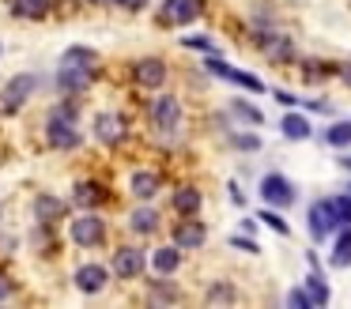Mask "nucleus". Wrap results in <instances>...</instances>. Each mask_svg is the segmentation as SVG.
I'll return each mask as SVG.
<instances>
[{
  "label": "nucleus",
  "instance_id": "nucleus-1",
  "mask_svg": "<svg viewBox=\"0 0 351 309\" xmlns=\"http://www.w3.org/2000/svg\"><path fill=\"white\" fill-rule=\"evenodd\" d=\"M38 90V75L34 72H19L8 79V87H4V98H0V106H4V113H16L19 106L27 102V98Z\"/></svg>",
  "mask_w": 351,
  "mask_h": 309
},
{
  "label": "nucleus",
  "instance_id": "nucleus-2",
  "mask_svg": "<svg viewBox=\"0 0 351 309\" xmlns=\"http://www.w3.org/2000/svg\"><path fill=\"white\" fill-rule=\"evenodd\" d=\"M46 136L57 151H72L80 143V132H76V117H64V113H49V125H46Z\"/></svg>",
  "mask_w": 351,
  "mask_h": 309
},
{
  "label": "nucleus",
  "instance_id": "nucleus-3",
  "mask_svg": "<svg viewBox=\"0 0 351 309\" xmlns=\"http://www.w3.org/2000/svg\"><path fill=\"white\" fill-rule=\"evenodd\" d=\"M106 238V226H102V219L99 215H80L76 223H72V241L76 245H84V249H91V245H99V241Z\"/></svg>",
  "mask_w": 351,
  "mask_h": 309
},
{
  "label": "nucleus",
  "instance_id": "nucleus-4",
  "mask_svg": "<svg viewBox=\"0 0 351 309\" xmlns=\"http://www.w3.org/2000/svg\"><path fill=\"white\" fill-rule=\"evenodd\" d=\"M152 121H155V128H162V132H174L178 121H182V106H178V98L174 95L155 98L152 102Z\"/></svg>",
  "mask_w": 351,
  "mask_h": 309
},
{
  "label": "nucleus",
  "instance_id": "nucleus-5",
  "mask_svg": "<svg viewBox=\"0 0 351 309\" xmlns=\"http://www.w3.org/2000/svg\"><path fill=\"white\" fill-rule=\"evenodd\" d=\"M261 196H265L272 208H287V203L295 200V188H291L287 177H280V173H268V177L261 181Z\"/></svg>",
  "mask_w": 351,
  "mask_h": 309
},
{
  "label": "nucleus",
  "instance_id": "nucleus-6",
  "mask_svg": "<svg viewBox=\"0 0 351 309\" xmlns=\"http://www.w3.org/2000/svg\"><path fill=\"white\" fill-rule=\"evenodd\" d=\"M95 140L106 143V147H117L125 140V121L117 113H99L95 117Z\"/></svg>",
  "mask_w": 351,
  "mask_h": 309
},
{
  "label": "nucleus",
  "instance_id": "nucleus-7",
  "mask_svg": "<svg viewBox=\"0 0 351 309\" xmlns=\"http://www.w3.org/2000/svg\"><path fill=\"white\" fill-rule=\"evenodd\" d=\"M159 15L170 27H182V23H189L200 15V0H167V4L159 8Z\"/></svg>",
  "mask_w": 351,
  "mask_h": 309
},
{
  "label": "nucleus",
  "instance_id": "nucleus-8",
  "mask_svg": "<svg viewBox=\"0 0 351 309\" xmlns=\"http://www.w3.org/2000/svg\"><path fill=\"white\" fill-rule=\"evenodd\" d=\"M95 72H84V68H69L61 64V72H57V87L64 90V95H84L87 87H91Z\"/></svg>",
  "mask_w": 351,
  "mask_h": 309
},
{
  "label": "nucleus",
  "instance_id": "nucleus-9",
  "mask_svg": "<svg viewBox=\"0 0 351 309\" xmlns=\"http://www.w3.org/2000/svg\"><path fill=\"white\" fill-rule=\"evenodd\" d=\"M132 75H136L140 87L159 90V87H162V79H167V64H162V60H155V57H147V60H140V64L132 68Z\"/></svg>",
  "mask_w": 351,
  "mask_h": 309
},
{
  "label": "nucleus",
  "instance_id": "nucleus-10",
  "mask_svg": "<svg viewBox=\"0 0 351 309\" xmlns=\"http://www.w3.org/2000/svg\"><path fill=\"white\" fill-rule=\"evenodd\" d=\"M140 271H144V253H140V249H117L114 275L117 279H136Z\"/></svg>",
  "mask_w": 351,
  "mask_h": 309
},
{
  "label": "nucleus",
  "instance_id": "nucleus-11",
  "mask_svg": "<svg viewBox=\"0 0 351 309\" xmlns=\"http://www.w3.org/2000/svg\"><path fill=\"white\" fill-rule=\"evenodd\" d=\"M110 271L102 268V264H84V268H76V286L84 294H99L102 286H106Z\"/></svg>",
  "mask_w": 351,
  "mask_h": 309
},
{
  "label": "nucleus",
  "instance_id": "nucleus-12",
  "mask_svg": "<svg viewBox=\"0 0 351 309\" xmlns=\"http://www.w3.org/2000/svg\"><path fill=\"white\" fill-rule=\"evenodd\" d=\"M208 72H212V75H223V79L238 83V87H250V90H261V79H253L250 72H238V68H230L227 60H219V57H212V60H208Z\"/></svg>",
  "mask_w": 351,
  "mask_h": 309
},
{
  "label": "nucleus",
  "instance_id": "nucleus-13",
  "mask_svg": "<svg viewBox=\"0 0 351 309\" xmlns=\"http://www.w3.org/2000/svg\"><path fill=\"white\" fill-rule=\"evenodd\" d=\"M332 226H336L332 203H328V200H317V203L310 208V234H313V238H325Z\"/></svg>",
  "mask_w": 351,
  "mask_h": 309
},
{
  "label": "nucleus",
  "instance_id": "nucleus-14",
  "mask_svg": "<svg viewBox=\"0 0 351 309\" xmlns=\"http://www.w3.org/2000/svg\"><path fill=\"white\" fill-rule=\"evenodd\" d=\"M61 64H69V68H84V72H99V53L87 49V45H72V49L61 57Z\"/></svg>",
  "mask_w": 351,
  "mask_h": 309
},
{
  "label": "nucleus",
  "instance_id": "nucleus-15",
  "mask_svg": "<svg viewBox=\"0 0 351 309\" xmlns=\"http://www.w3.org/2000/svg\"><path fill=\"white\" fill-rule=\"evenodd\" d=\"M204 238H208V234H204V226H200V223H182V226H178V234H174V245L178 249H200V245H204Z\"/></svg>",
  "mask_w": 351,
  "mask_h": 309
},
{
  "label": "nucleus",
  "instance_id": "nucleus-16",
  "mask_svg": "<svg viewBox=\"0 0 351 309\" xmlns=\"http://www.w3.org/2000/svg\"><path fill=\"white\" fill-rule=\"evenodd\" d=\"M280 128H283V136H287V140H310V121L302 117V113H287V117L280 121Z\"/></svg>",
  "mask_w": 351,
  "mask_h": 309
},
{
  "label": "nucleus",
  "instance_id": "nucleus-17",
  "mask_svg": "<svg viewBox=\"0 0 351 309\" xmlns=\"http://www.w3.org/2000/svg\"><path fill=\"white\" fill-rule=\"evenodd\" d=\"M328 260H332V268H348L351 264V223H343V230H340V238H336Z\"/></svg>",
  "mask_w": 351,
  "mask_h": 309
},
{
  "label": "nucleus",
  "instance_id": "nucleus-18",
  "mask_svg": "<svg viewBox=\"0 0 351 309\" xmlns=\"http://www.w3.org/2000/svg\"><path fill=\"white\" fill-rule=\"evenodd\" d=\"M152 264H155V271H159V275H170V271H178V264H182V249H178V245L155 249Z\"/></svg>",
  "mask_w": 351,
  "mask_h": 309
},
{
  "label": "nucleus",
  "instance_id": "nucleus-19",
  "mask_svg": "<svg viewBox=\"0 0 351 309\" xmlns=\"http://www.w3.org/2000/svg\"><path fill=\"white\" fill-rule=\"evenodd\" d=\"M132 193H136L140 200H152V196L159 193V173H147V170L132 173Z\"/></svg>",
  "mask_w": 351,
  "mask_h": 309
},
{
  "label": "nucleus",
  "instance_id": "nucleus-20",
  "mask_svg": "<svg viewBox=\"0 0 351 309\" xmlns=\"http://www.w3.org/2000/svg\"><path fill=\"white\" fill-rule=\"evenodd\" d=\"M129 223H132V230H136V234H155V230H159V211L140 208V211H132V215H129Z\"/></svg>",
  "mask_w": 351,
  "mask_h": 309
},
{
  "label": "nucleus",
  "instance_id": "nucleus-21",
  "mask_svg": "<svg viewBox=\"0 0 351 309\" xmlns=\"http://www.w3.org/2000/svg\"><path fill=\"white\" fill-rule=\"evenodd\" d=\"M257 42H261V49H265L272 60L291 57V38H283V34H265V38H257Z\"/></svg>",
  "mask_w": 351,
  "mask_h": 309
},
{
  "label": "nucleus",
  "instance_id": "nucleus-22",
  "mask_svg": "<svg viewBox=\"0 0 351 309\" xmlns=\"http://www.w3.org/2000/svg\"><path fill=\"white\" fill-rule=\"evenodd\" d=\"M174 208L182 211V215H197V211H200V193H197V188H178V193H174Z\"/></svg>",
  "mask_w": 351,
  "mask_h": 309
},
{
  "label": "nucleus",
  "instance_id": "nucleus-23",
  "mask_svg": "<svg viewBox=\"0 0 351 309\" xmlns=\"http://www.w3.org/2000/svg\"><path fill=\"white\" fill-rule=\"evenodd\" d=\"M12 12L19 15V19H38V15H46V4L49 0H8Z\"/></svg>",
  "mask_w": 351,
  "mask_h": 309
},
{
  "label": "nucleus",
  "instance_id": "nucleus-24",
  "mask_svg": "<svg viewBox=\"0 0 351 309\" xmlns=\"http://www.w3.org/2000/svg\"><path fill=\"white\" fill-rule=\"evenodd\" d=\"M306 294H310V301L313 306H328V286L321 283V275L313 271L310 279H306Z\"/></svg>",
  "mask_w": 351,
  "mask_h": 309
},
{
  "label": "nucleus",
  "instance_id": "nucleus-25",
  "mask_svg": "<svg viewBox=\"0 0 351 309\" xmlns=\"http://www.w3.org/2000/svg\"><path fill=\"white\" fill-rule=\"evenodd\" d=\"M34 211H38V219H57V215L64 211V203H61V200H53V196H38Z\"/></svg>",
  "mask_w": 351,
  "mask_h": 309
},
{
  "label": "nucleus",
  "instance_id": "nucleus-26",
  "mask_svg": "<svg viewBox=\"0 0 351 309\" xmlns=\"http://www.w3.org/2000/svg\"><path fill=\"white\" fill-rule=\"evenodd\" d=\"M102 188L95 185V181H84V185H76V203H84V208H91V203H99Z\"/></svg>",
  "mask_w": 351,
  "mask_h": 309
},
{
  "label": "nucleus",
  "instance_id": "nucleus-27",
  "mask_svg": "<svg viewBox=\"0 0 351 309\" xmlns=\"http://www.w3.org/2000/svg\"><path fill=\"white\" fill-rule=\"evenodd\" d=\"M204 298H208V306H219V301H223V306H230V301H234V291H230L227 283H215V286H208Z\"/></svg>",
  "mask_w": 351,
  "mask_h": 309
},
{
  "label": "nucleus",
  "instance_id": "nucleus-28",
  "mask_svg": "<svg viewBox=\"0 0 351 309\" xmlns=\"http://www.w3.org/2000/svg\"><path fill=\"white\" fill-rule=\"evenodd\" d=\"M328 143H332V147H348L351 143V121H340V125L328 128Z\"/></svg>",
  "mask_w": 351,
  "mask_h": 309
},
{
  "label": "nucleus",
  "instance_id": "nucleus-29",
  "mask_svg": "<svg viewBox=\"0 0 351 309\" xmlns=\"http://www.w3.org/2000/svg\"><path fill=\"white\" fill-rule=\"evenodd\" d=\"M328 203H332L336 226H340V223H351V196H336V200H328Z\"/></svg>",
  "mask_w": 351,
  "mask_h": 309
},
{
  "label": "nucleus",
  "instance_id": "nucleus-30",
  "mask_svg": "<svg viewBox=\"0 0 351 309\" xmlns=\"http://www.w3.org/2000/svg\"><path fill=\"white\" fill-rule=\"evenodd\" d=\"M287 306H295V309H310L313 301H310V294H306V291H291V294H287Z\"/></svg>",
  "mask_w": 351,
  "mask_h": 309
},
{
  "label": "nucleus",
  "instance_id": "nucleus-31",
  "mask_svg": "<svg viewBox=\"0 0 351 309\" xmlns=\"http://www.w3.org/2000/svg\"><path fill=\"white\" fill-rule=\"evenodd\" d=\"M234 113H238V117H245V121H253V125H261V113L253 110V106H245V102H234Z\"/></svg>",
  "mask_w": 351,
  "mask_h": 309
},
{
  "label": "nucleus",
  "instance_id": "nucleus-32",
  "mask_svg": "<svg viewBox=\"0 0 351 309\" xmlns=\"http://www.w3.org/2000/svg\"><path fill=\"white\" fill-rule=\"evenodd\" d=\"M261 219H265L268 226H272V230H280V234H287V223H283L280 215H276V211H261Z\"/></svg>",
  "mask_w": 351,
  "mask_h": 309
},
{
  "label": "nucleus",
  "instance_id": "nucleus-33",
  "mask_svg": "<svg viewBox=\"0 0 351 309\" xmlns=\"http://www.w3.org/2000/svg\"><path fill=\"white\" fill-rule=\"evenodd\" d=\"M174 298H178V294L170 291V286H159V283L152 286V301H174Z\"/></svg>",
  "mask_w": 351,
  "mask_h": 309
},
{
  "label": "nucleus",
  "instance_id": "nucleus-34",
  "mask_svg": "<svg viewBox=\"0 0 351 309\" xmlns=\"http://www.w3.org/2000/svg\"><path fill=\"white\" fill-rule=\"evenodd\" d=\"M230 245H234V249H245V253H257V241H253V238H230Z\"/></svg>",
  "mask_w": 351,
  "mask_h": 309
},
{
  "label": "nucleus",
  "instance_id": "nucleus-35",
  "mask_svg": "<svg viewBox=\"0 0 351 309\" xmlns=\"http://www.w3.org/2000/svg\"><path fill=\"white\" fill-rule=\"evenodd\" d=\"M117 8H125V12H140V8H147V0H114Z\"/></svg>",
  "mask_w": 351,
  "mask_h": 309
},
{
  "label": "nucleus",
  "instance_id": "nucleus-36",
  "mask_svg": "<svg viewBox=\"0 0 351 309\" xmlns=\"http://www.w3.org/2000/svg\"><path fill=\"white\" fill-rule=\"evenodd\" d=\"M185 45H193V49H212V42H208L204 34H197V38H185Z\"/></svg>",
  "mask_w": 351,
  "mask_h": 309
},
{
  "label": "nucleus",
  "instance_id": "nucleus-37",
  "mask_svg": "<svg viewBox=\"0 0 351 309\" xmlns=\"http://www.w3.org/2000/svg\"><path fill=\"white\" fill-rule=\"evenodd\" d=\"M238 147H250V151H257V147H261V140H257V136H238Z\"/></svg>",
  "mask_w": 351,
  "mask_h": 309
},
{
  "label": "nucleus",
  "instance_id": "nucleus-38",
  "mask_svg": "<svg viewBox=\"0 0 351 309\" xmlns=\"http://www.w3.org/2000/svg\"><path fill=\"white\" fill-rule=\"evenodd\" d=\"M276 102H283V106H295V102H298V98H295V95H291V90H276Z\"/></svg>",
  "mask_w": 351,
  "mask_h": 309
},
{
  "label": "nucleus",
  "instance_id": "nucleus-39",
  "mask_svg": "<svg viewBox=\"0 0 351 309\" xmlns=\"http://www.w3.org/2000/svg\"><path fill=\"white\" fill-rule=\"evenodd\" d=\"M0 298H8V279L0 275Z\"/></svg>",
  "mask_w": 351,
  "mask_h": 309
},
{
  "label": "nucleus",
  "instance_id": "nucleus-40",
  "mask_svg": "<svg viewBox=\"0 0 351 309\" xmlns=\"http://www.w3.org/2000/svg\"><path fill=\"white\" fill-rule=\"evenodd\" d=\"M343 83H348V87H351V64L343 68Z\"/></svg>",
  "mask_w": 351,
  "mask_h": 309
},
{
  "label": "nucleus",
  "instance_id": "nucleus-41",
  "mask_svg": "<svg viewBox=\"0 0 351 309\" xmlns=\"http://www.w3.org/2000/svg\"><path fill=\"white\" fill-rule=\"evenodd\" d=\"M91 4H99V8H110V4H114V0H91Z\"/></svg>",
  "mask_w": 351,
  "mask_h": 309
}]
</instances>
